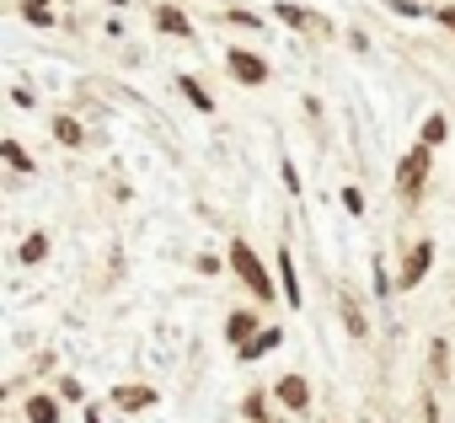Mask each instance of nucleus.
<instances>
[{"mask_svg":"<svg viewBox=\"0 0 455 423\" xmlns=\"http://www.w3.org/2000/svg\"><path fill=\"white\" fill-rule=\"evenodd\" d=\"M231 268L242 274V284L258 295V300H274V284H268V268L258 263V252L247 247V242H231Z\"/></svg>","mask_w":455,"mask_h":423,"instance_id":"f257e3e1","label":"nucleus"},{"mask_svg":"<svg viewBox=\"0 0 455 423\" xmlns=\"http://www.w3.org/2000/svg\"><path fill=\"white\" fill-rule=\"evenodd\" d=\"M338 311H343V322H348V332H354V338H364V332H370V327H364V311H359V300H354L348 290H343V300H338Z\"/></svg>","mask_w":455,"mask_h":423,"instance_id":"9d476101","label":"nucleus"},{"mask_svg":"<svg viewBox=\"0 0 455 423\" xmlns=\"http://www.w3.org/2000/svg\"><path fill=\"white\" fill-rule=\"evenodd\" d=\"M242 412H247L252 423H268V402H263V391H247V396H242Z\"/></svg>","mask_w":455,"mask_h":423,"instance_id":"2eb2a0df","label":"nucleus"},{"mask_svg":"<svg viewBox=\"0 0 455 423\" xmlns=\"http://www.w3.org/2000/svg\"><path fill=\"white\" fill-rule=\"evenodd\" d=\"M279 17H284L290 28H300V33H316V38H332V22H327V17H316V12H306V6H290V0H284V6H279Z\"/></svg>","mask_w":455,"mask_h":423,"instance_id":"20e7f679","label":"nucleus"},{"mask_svg":"<svg viewBox=\"0 0 455 423\" xmlns=\"http://www.w3.org/2000/svg\"><path fill=\"white\" fill-rule=\"evenodd\" d=\"M28 423H60V402L54 396H33L28 402Z\"/></svg>","mask_w":455,"mask_h":423,"instance_id":"9b49d317","label":"nucleus"},{"mask_svg":"<svg viewBox=\"0 0 455 423\" xmlns=\"http://www.w3.org/2000/svg\"><path fill=\"white\" fill-rule=\"evenodd\" d=\"M279 402H284L290 412H306V402H311V386H306L300 375H284V380H279Z\"/></svg>","mask_w":455,"mask_h":423,"instance_id":"423d86ee","label":"nucleus"},{"mask_svg":"<svg viewBox=\"0 0 455 423\" xmlns=\"http://www.w3.org/2000/svg\"><path fill=\"white\" fill-rule=\"evenodd\" d=\"M17 258H22V263H44V258H49V236H44V231H38V236H28Z\"/></svg>","mask_w":455,"mask_h":423,"instance_id":"4468645a","label":"nucleus"},{"mask_svg":"<svg viewBox=\"0 0 455 423\" xmlns=\"http://www.w3.org/2000/svg\"><path fill=\"white\" fill-rule=\"evenodd\" d=\"M156 28H161V33H172V38H188V17H182V12H172V6H161V12H156Z\"/></svg>","mask_w":455,"mask_h":423,"instance_id":"f8f14e48","label":"nucleus"},{"mask_svg":"<svg viewBox=\"0 0 455 423\" xmlns=\"http://www.w3.org/2000/svg\"><path fill=\"white\" fill-rule=\"evenodd\" d=\"M252 327H258V316H247V311H236L231 322H225V332H231V338H242V343L252 338Z\"/></svg>","mask_w":455,"mask_h":423,"instance_id":"dca6fc26","label":"nucleus"},{"mask_svg":"<svg viewBox=\"0 0 455 423\" xmlns=\"http://www.w3.org/2000/svg\"><path fill=\"white\" fill-rule=\"evenodd\" d=\"M0 156H6V161H12L17 172H33V161H28V150H22L17 140H6V145H0Z\"/></svg>","mask_w":455,"mask_h":423,"instance_id":"a211bd4d","label":"nucleus"},{"mask_svg":"<svg viewBox=\"0 0 455 423\" xmlns=\"http://www.w3.org/2000/svg\"><path fill=\"white\" fill-rule=\"evenodd\" d=\"M428 263H434V242H418L412 252H407V263H402V274H396V284L402 290H412L423 274H428Z\"/></svg>","mask_w":455,"mask_h":423,"instance_id":"39448f33","label":"nucleus"},{"mask_svg":"<svg viewBox=\"0 0 455 423\" xmlns=\"http://www.w3.org/2000/svg\"><path fill=\"white\" fill-rule=\"evenodd\" d=\"M428 166H434L428 145L407 150V156H402V166H396V193H402V198H418V193H423V177H428Z\"/></svg>","mask_w":455,"mask_h":423,"instance_id":"f03ea898","label":"nucleus"},{"mask_svg":"<svg viewBox=\"0 0 455 423\" xmlns=\"http://www.w3.org/2000/svg\"><path fill=\"white\" fill-rule=\"evenodd\" d=\"M54 134H60V145H81V124L76 118H54Z\"/></svg>","mask_w":455,"mask_h":423,"instance_id":"6ab92c4d","label":"nucleus"},{"mask_svg":"<svg viewBox=\"0 0 455 423\" xmlns=\"http://www.w3.org/2000/svg\"><path fill=\"white\" fill-rule=\"evenodd\" d=\"M391 290H396V279H391V274H386V263H375V295H380V300H386V295H391Z\"/></svg>","mask_w":455,"mask_h":423,"instance_id":"412c9836","label":"nucleus"},{"mask_svg":"<svg viewBox=\"0 0 455 423\" xmlns=\"http://www.w3.org/2000/svg\"><path fill=\"white\" fill-rule=\"evenodd\" d=\"M225 65H231V76H236L242 86H263V81H268V65H263L258 54H247V49H231V60H225Z\"/></svg>","mask_w":455,"mask_h":423,"instance_id":"7ed1b4c3","label":"nucleus"},{"mask_svg":"<svg viewBox=\"0 0 455 423\" xmlns=\"http://www.w3.org/2000/svg\"><path fill=\"white\" fill-rule=\"evenodd\" d=\"M439 22H444V28L455 33V6H444V12H439Z\"/></svg>","mask_w":455,"mask_h":423,"instance_id":"b1692460","label":"nucleus"},{"mask_svg":"<svg viewBox=\"0 0 455 423\" xmlns=\"http://www.w3.org/2000/svg\"><path fill=\"white\" fill-rule=\"evenodd\" d=\"M22 17H28V22H38V28H49V22H54V12L44 6V0H22Z\"/></svg>","mask_w":455,"mask_h":423,"instance_id":"f3484780","label":"nucleus"},{"mask_svg":"<svg viewBox=\"0 0 455 423\" xmlns=\"http://www.w3.org/2000/svg\"><path fill=\"white\" fill-rule=\"evenodd\" d=\"M177 86H182V97H188V102H193V108H198V113H214V102H209V92H204V86H198V81H188V76H182V81H177Z\"/></svg>","mask_w":455,"mask_h":423,"instance_id":"ddd939ff","label":"nucleus"},{"mask_svg":"<svg viewBox=\"0 0 455 423\" xmlns=\"http://www.w3.org/2000/svg\"><path fill=\"white\" fill-rule=\"evenodd\" d=\"M231 22H236V28H263V17H258V12H231Z\"/></svg>","mask_w":455,"mask_h":423,"instance_id":"5701e85b","label":"nucleus"},{"mask_svg":"<svg viewBox=\"0 0 455 423\" xmlns=\"http://www.w3.org/2000/svg\"><path fill=\"white\" fill-rule=\"evenodd\" d=\"M113 402H118L124 412H140V407H150V402H156V391H150V386H118V391H113Z\"/></svg>","mask_w":455,"mask_h":423,"instance_id":"0eeeda50","label":"nucleus"},{"mask_svg":"<svg viewBox=\"0 0 455 423\" xmlns=\"http://www.w3.org/2000/svg\"><path fill=\"white\" fill-rule=\"evenodd\" d=\"M343 209H348V215H359V209H364V193H359V188H343Z\"/></svg>","mask_w":455,"mask_h":423,"instance_id":"4be33fe9","label":"nucleus"},{"mask_svg":"<svg viewBox=\"0 0 455 423\" xmlns=\"http://www.w3.org/2000/svg\"><path fill=\"white\" fill-rule=\"evenodd\" d=\"M439 140H444V118H439V113H434V118H428V124H423V145H428V150H434V145H439Z\"/></svg>","mask_w":455,"mask_h":423,"instance_id":"aec40b11","label":"nucleus"},{"mask_svg":"<svg viewBox=\"0 0 455 423\" xmlns=\"http://www.w3.org/2000/svg\"><path fill=\"white\" fill-rule=\"evenodd\" d=\"M284 343V332L279 327H268V332H258V338H247L242 343V359H258V354H268V348H279Z\"/></svg>","mask_w":455,"mask_h":423,"instance_id":"1a4fd4ad","label":"nucleus"},{"mask_svg":"<svg viewBox=\"0 0 455 423\" xmlns=\"http://www.w3.org/2000/svg\"><path fill=\"white\" fill-rule=\"evenodd\" d=\"M279 284H284V300L300 306V274H295V258L290 252H279Z\"/></svg>","mask_w":455,"mask_h":423,"instance_id":"6e6552de","label":"nucleus"}]
</instances>
